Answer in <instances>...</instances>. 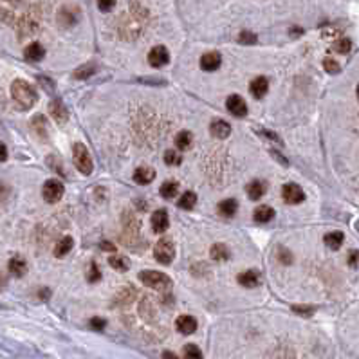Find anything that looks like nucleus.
<instances>
[{"label":"nucleus","instance_id":"nucleus-1","mask_svg":"<svg viewBox=\"0 0 359 359\" xmlns=\"http://www.w3.org/2000/svg\"><path fill=\"white\" fill-rule=\"evenodd\" d=\"M11 98L15 100V103L22 110H27L38 101V92L31 83H27L26 79H15L11 83Z\"/></svg>","mask_w":359,"mask_h":359},{"label":"nucleus","instance_id":"nucleus-2","mask_svg":"<svg viewBox=\"0 0 359 359\" xmlns=\"http://www.w3.org/2000/svg\"><path fill=\"white\" fill-rule=\"evenodd\" d=\"M139 280L143 282L144 286L155 290H170L172 289V280L164 273L159 271H141L139 273Z\"/></svg>","mask_w":359,"mask_h":359},{"label":"nucleus","instance_id":"nucleus-3","mask_svg":"<svg viewBox=\"0 0 359 359\" xmlns=\"http://www.w3.org/2000/svg\"><path fill=\"white\" fill-rule=\"evenodd\" d=\"M72 159H74V166L81 172L83 175H90L92 170H94V163H92V157H90L89 150L83 143H76L72 146Z\"/></svg>","mask_w":359,"mask_h":359},{"label":"nucleus","instance_id":"nucleus-4","mask_svg":"<svg viewBox=\"0 0 359 359\" xmlns=\"http://www.w3.org/2000/svg\"><path fill=\"white\" fill-rule=\"evenodd\" d=\"M64 193H65V186L58 179H49L43 182L42 197L47 204H56V202H60Z\"/></svg>","mask_w":359,"mask_h":359},{"label":"nucleus","instance_id":"nucleus-5","mask_svg":"<svg viewBox=\"0 0 359 359\" xmlns=\"http://www.w3.org/2000/svg\"><path fill=\"white\" fill-rule=\"evenodd\" d=\"M153 256L157 260L159 264L168 265L174 262L175 258V246L170 238H161L157 244H155V249H153Z\"/></svg>","mask_w":359,"mask_h":359},{"label":"nucleus","instance_id":"nucleus-6","mask_svg":"<svg viewBox=\"0 0 359 359\" xmlns=\"http://www.w3.org/2000/svg\"><path fill=\"white\" fill-rule=\"evenodd\" d=\"M282 197L287 204H300V202L305 201V193L301 190L300 186L294 184V182H289V184L284 186L282 190Z\"/></svg>","mask_w":359,"mask_h":359},{"label":"nucleus","instance_id":"nucleus-7","mask_svg":"<svg viewBox=\"0 0 359 359\" xmlns=\"http://www.w3.org/2000/svg\"><path fill=\"white\" fill-rule=\"evenodd\" d=\"M49 114H51V117H54V121L58 125H65L69 119V110L62 100H53L49 103Z\"/></svg>","mask_w":359,"mask_h":359},{"label":"nucleus","instance_id":"nucleus-8","mask_svg":"<svg viewBox=\"0 0 359 359\" xmlns=\"http://www.w3.org/2000/svg\"><path fill=\"white\" fill-rule=\"evenodd\" d=\"M170 60V53L168 49L163 47V45H155V47L148 53V62H150V65L152 67H164V65L168 64Z\"/></svg>","mask_w":359,"mask_h":359},{"label":"nucleus","instance_id":"nucleus-9","mask_svg":"<svg viewBox=\"0 0 359 359\" xmlns=\"http://www.w3.org/2000/svg\"><path fill=\"white\" fill-rule=\"evenodd\" d=\"M226 105H227V110L231 112L235 117H246L248 116V105H246V101H244L238 94L229 96L227 101H226Z\"/></svg>","mask_w":359,"mask_h":359},{"label":"nucleus","instance_id":"nucleus-10","mask_svg":"<svg viewBox=\"0 0 359 359\" xmlns=\"http://www.w3.org/2000/svg\"><path fill=\"white\" fill-rule=\"evenodd\" d=\"M150 222H152L153 233H164L170 226V216L164 210H157V212H153Z\"/></svg>","mask_w":359,"mask_h":359},{"label":"nucleus","instance_id":"nucleus-11","mask_svg":"<svg viewBox=\"0 0 359 359\" xmlns=\"http://www.w3.org/2000/svg\"><path fill=\"white\" fill-rule=\"evenodd\" d=\"M238 284L242 287H248V289H254L262 284V276L258 271H244L238 275Z\"/></svg>","mask_w":359,"mask_h":359},{"label":"nucleus","instance_id":"nucleus-12","mask_svg":"<svg viewBox=\"0 0 359 359\" xmlns=\"http://www.w3.org/2000/svg\"><path fill=\"white\" fill-rule=\"evenodd\" d=\"M220 64H222L220 54L215 53V51H212V53H206L201 58V69L208 71V72H213V71H216L218 67H220Z\"/></svg>","mask_w":359,"mask_h":359},{"label":"nucleus","instance_id":"nucleus-13","mask_svg":"<svg viewBox=\"0 0 359 359\" xmlns=\"http://www.w3.org/2000/svg\"><path fill=\"white\" fill-rule=\"evenodd\" d=\"M175 327H177V330L180 334L190 336V334H193L197 330V320L191 316H179L177 322H175Z\"/></svg>","mask_w":359,"mask_h":359},{"label":"nucleus","instance_id":"nucleus-14","mask_svg":"<svg viewBox=\"0 0 359 359\" xmlns=\"http://www.w3.org/2000/svg\"><path fill=\"white\" fill-rule=\"evenodd\" d=\"M249 90H251V94H253L256 100H260V98H264V96L267 94V90H269V81H267V78H264V76H258V78H254L253 81H251Z\"/></svg>","mask_w":359,"mask_h":359},{"label":"nucleus","instance_id":"nucleus-15","mask_svg":"<svg viewBox=\"0 0 359 359\" xmlns=\"http://www.w3.org/2000/svg\"><path fill=\"white\" fill-rule=\"evenodd\" d=\"M210 132H212L213 138L226 139V138H229V134H231V127H229V123L224 121V119H215V121L210 125Z\"/></svg>","mask_w":359,"mask_h":359},{"label":"nucleus","instance_id":"nucleus-16","mask_svg":"<svg viewBox=\"0 0 359 359\" xmlns=\"http://www.w3.org/2000/svg\"><path fill=\"white\" fill-rule=\"evenodd\" d=\"M24 56H26V60H29V62H40V60H43V56H45V49H43L42 43L33 42L26 47Z\"/></svg>","mask_w":359,"mask_h":359},{"label":"nucleus","instance_id":"nucleus-17","mask_svg":"<svg viewBox=\"0 0 359 359\" xmlns=\"http://www.w3.org/2000/svg\"><path fill=\"white\" fill-rule=\"evenodd\" d=\"M155 179V172H153V168H150V166H141V168H138L136 172H134V180L138 182V184H150L152 180Z\"/></svg>","mask_w":359,"mask_h":359},{"label":"nucleus","instance_id":"nucleus-18","mask_svg":"<svg viewBox=\"0 0 359 359\" xmlns=\"http://www.w3.org/2000/svg\"><path fill=\"white\" fill-rule=\"evenodd\" d=\"M210 256L215 262H226L231 256V251H229V248H227L226 244H213L212 251H210Z\"/></svg>","mask_w":359,"mask_h":359},{"label":"nucleus","instance_id":"nucleus-19","mask_svg":"<svg viewBox=\"0 0 359 359\" xmlns=\"http://www.w3.org/2000/svg\"><path fill=\"white\" fill-rule=\"evenodd\" d=\"M9 273L13 276H16V278H22V276L27 273V264L26 260L20 258V256H13V258L9 260Z\"/></svg>","mask_w":359,"mask_h":359},{"label":"nucleus","instance_id":"nucleus-20","mask_svg":"<svg viewBox=\"0 0 359 359\" xmlns=\"http://www.w3.org/2000/svg\"><path fill=\"white\" fill-rule=\"evenodd\" d=\"M265 188H267L265 182H262V180H253V182L248 184V197L251 201H258V199H262L265 195Z\"/></svg>","mask_w":359,"mask_h":359},{"label":"nucleus","instance_id":"nucleus-21","mask_svg":"<svg viewBox=\"0 0 359 359\" xmlns=\"http://www.w3.org/2000/svg\"><path fill=\"white\" fill-rule=\"evenodd\" d=\"M238 210V202L235 199H226L218 204V215L224 216V218H231Z\"/></svg>","mask_w":359,"mask_h":359},{"label":"nucleus","instance_id":"nucleus-22","mask_svg":"<svg viewBox=\"0 0 359 359\" xmlns=\"http://www.w3.org/2000/svg\"><path fill=\"white\" fill-rule=\"evenodd\" d=\"M72 248H74L72 237L60 238L58 244H56V248H54V256H56V258H62V256H65V254H69Z\"/></svg>","mask_w":359,"mask_h":359},{"label":"nucleus","instance_id":"nucleus-23","mask_svg":"<svg viewBox=\"0 0 359 359\" xmlns=\"http://www.w3.org/2000/svg\"><path fill=\"white\" fill-rule=\"evenodd\" d=\"M58 20L62 22L65 27H71L72 24H76V20H78V9H74V7H64V9L60 11Z\"/></svg>","mask_w":359,"mask_h":359},{"label":"nucleus","instance_id":"nucleus-24","mask_svg":"<svg viewBox=\"0 0 359 359\" xmlns=\"http://www.w3.org/2000/svg\"><path fill=\"white\" fill-rule=\"evenodd\" d=\"M254 220L256 222H262V224H265V222H269V220H273L275 218V210L271 206H258L256 210H254Z\"/></svg>","mask_w":359,"mask_h":359},{"label":"nucleus","instance_id":"nucleus-25","mask_svg":"<svg viewBox=\"0 0 359 359\" xmlns=\"http://www.w3.org/2000/svg\"><path fill=\"white\" fill-rule=\"evenodd\" d=\"M345 237L341 231H330L325 235V238H323V242H325V246L330 249H339L341 248V244H343Z\"/></svg>","mask_w":359,"mask_h":359},{"label":"nucleus","instance_id":"nucleus-26","mask_svg":"<svg viewBox=\"0 0 359 359\" xmlns=\"http://www.w3.org/2000/svg\"><path fill=\"white\" fill-rule=\"evenodd\" d=\"M31 128L40 136V138H45L47 136V123H45V117L43 116H35L31 119Z\"/></svg>","mask_w":359,"mask_h":359},{"label":"nucleus","instance_id":"nucleus-27","mask_svg":"<svg viewBox=\"0 0 359 359\" xmlns=\"http://www.w3.org/2000/svg\"><path fill=\"white\" fill-rule=\"evenodd\" d=\"M96 64H85V65H81V67H78V69L72 72V76L76 79H87V78H90L92 74H96Z\"/></svg>","mask_w":359,"mask_h":359},{"label":"nucleus","instance_id":"nucleus-28","mask_svg":"<svg viewBox=\"0 0 359 359\" xmlns=\"http://www.w3.org/2000/svg\"><path fill=\"white\" fill-rule=\"evenodd\" d=\"M161 197H164V199H175V195L179 193V184L177 182H174V180H168V182H164L163 186H161Z\"/></svg>","mask_w":359,"mask_h":359},{"label":"nucleus","instance_id":"nucleus-29","mask_svg":"<svg viewBox=\"0 0 359 359\" xmlns=\"http://www.w3.org/2000/svg\"><path fill=\"white\" fill-rule=\"evenodd\" d=\"M191 143H193V138H191L190 132H186V130H182V132L177 134V138H175V146L179 148V150H188V148L191 146Z\"/></svg>","mask_w":359,"mask_h":359},{"label":"nucleus","instance_id":"nucleus-30","mask_svg":"<svg viewBox=\"0 0 359 359\" xmlns=\"http://www.w3.org/2000/svg\"><path fill=\"white\" fill-rule=\"evenodd\" d=\"M110 265L114 267V269L117 271H128V267H130V262H128L127 256H121V254H114V256H110Z\"/></svg>","mask_w":359,"mask_h":359},{"label":"nucleus","instance_id":"nucleus-31","mask_svg":"<svg viewBox=\"0 0 359 359\" xmlns=\"http://www.w3.org/2000/svg\"><path fill=\"white\" fill-rule=\"evenodd\" d=\"M197 202V195L193 193V191H186V193H182V197L179 199V206L182 208V210H191V208L195 206Z\"/></svg>","mask_w":359,"mask_h":359},{"label":"nucleus","instance_id":"nucleus-32","mask_svg":"<svg viewBox=\"0 0 359 359\" xmlns=\"http://www.w3.org/2000/svg\"><path fill=\"white\" fill-rule=\"evenodd\" d=\"M182 354L186 359H202V350L197 345H184Z\"/></svg>","mask_w":359,"mask_h":359},{"label":"nucleus","instance_id":"nucleus-33","mask_svg":"<svg viewBox=\"0 0 359 359\" xmlns=\"http://www.w3.org/2000/svg\"><path fill=\"white\" fill-rule=\"evenodd\" d=\"M238 42L242 43V45H254V43L258 42V38L251 31H242L238 35Z\"/></svg>","mask_w":359,"mask_h":359},{"label":"nucleus","instance_id":"nucleus-34","mask_svg":"<svg viewBox=\"0 0 359 359\" xmlns=\"http://www.w3.org/2000/svg\"><path fill=\"white\" fill-rule=\"evenodd\" d=\"M350 47H352V42H350L349 38H341V40H338V42L334 43V51L339 54H347L350 51Z\"/></svg>","mask_w":359,"mask_h":359},{"label":"nucleus","instance_id":"nucleus-35","mask_svg":"<svg viewBox=\"0 0 359 359\" xmlns=\"http://www.w3.org/2000/svg\"><path fill=\"white\" fill-rule=\"evenodd\" d=\"M323 67H325V71H327L328 74H338L339 71H341L339 64L336 62V60H332V58H325V60H323Z\"/></svg>","mask_w":359,"mask_h":359},{"label":"nucleus","instance_id":"nucleus-36","mask_svg":"<svg viewBox=\"0 0 359 359\" xmlns=\"http://www.w3.org/2000/svg\"><path fill=\"white\" fill-rule=\"evenodd\" d=\"M164 161H166L168 166H177V164H180V155L175 150H168L164 153Z\"/></svg>","mask_w":359,"mask_h":359},{"label":"nucleus","instance_id":"nucleus-37","mask_svg":"<svg viewBox=\"0 0 359 359\" xmlns=\"http://www.w3.org/2000/svg\"><path fill=\"white\" fill-rule=\"evenodd\" d=\"M101 278V273L100 269H98V265H96V262H90L89 264V273H87V280L89 282H98Z\"/></svg>","mask_w":359,"mask_h":359},{"label":"nucleus","instance_id":"nucleus-38","mask_svg":"<svg viewBox=\"0 0 359 359\" xmlns=\"http://www.w3.org/2000/svg\"><path fill=\"white\" fill-rule=\"evenodd\" d=\"M256 132H258L260 136H264V138H267V139H269V141H273V143H278V144H280V146H282V144H284V143H282V139L278 138V136H276L275 132H271V130H267V128H258Z\"/></svg>","mask_w":359,"mask_h":359},{"label":"nucleus","instance_id":"nucleus-39","mask_svg":"<svg viewBox=\"0 0 359 359\" xmlns=\"http://www.w3.org/2000/svg\"><path fill=\"white\" fill-rule=\"evenodd\" d=\"M292 311L296 314H300V316H312L314 314V307L311 305H294L292 307Z\"/></svg>","mask_w":359,"mask_h":359},{"label":"nucleus","instance_id":"nucleus-40","mask_svg":"<svg viewBox=\"0 0 359 359\" xmlns=\"http://www.w3.org/2000/svg\"><path fill=\"white\" fill-rule=\"evenodd\" d=\"M278 260H280L282 264H290L292 262V254L286 248H280L278 249Z\"/></svg>","mask_w":359,"mask_h":359},{"label":"nucleus","instance_id":"nucleus-41","mask_svg":"<svg viewBox=\"0 0 359 359\" xmlns=\"http://www.w3.org/2000/svg\"><path fill=\"white\" fill-rule=\"evenodd\" d=\"M105 325H107V322L103 318H92V320H90V328H92V330H98V332H100V330L105 328Z\"/></svg>","mask_w":359,"mask_h":359},{"label":"nucleus","instance_id":"nucleus-42","mask_svg":"<svg viewBox=\"0 0 359 359\" xmlns=\"http://www.w3.org/2000/svg\"><path fill=\"white\" fill-rule=\"evenodd\" d=\"M114 5H116V0H98V7L101 11H110L114 9Z\"/></svg>","mask_w":359,"mask_h":359},{"label":"nucleus","instance_id":"nucleus-43","mask_svg":"<svg viewBox=\"0 0 359 359\" xmlns=\"http://www.w3.org/2000/svg\"><path fill=\"white\" fill-rule=\"evenodd\" d=\"M5 159H7V146L0 141V163H4Z\"/></svg>","mask_w":359,"mask_h":359},{"label":"nucleus","instance_id":"nucleus-44","mask_svg":"<svg viewBox=\"0 0 359 359\" xmlns=\"http://www.w3.org/2000/svg\"><path fill=\"white\" fill-rule=\"evenodd\" d=\"M358 258H359V253H350V256H349V264H350V265H356V264H358Z\"/></svg>","mask_w":359,"mask_h":359},{"label":"nucleus","instance_id":"nucleus-45","mask_svg":"<svg viewBox=\"0 0 359 359\" xmlns=\"http://www.w3.org/2000/svg\"><path fill=\"white\" fill-rule=\"evenodd\" d=\"M163 359H179V356H175L174 352L166 350V352H163Z\"/></svg>","mask_w":359,"mask_h":359},{"label":"nucleus","instance_id":"nucleus-46","mask_svg":"<svg viewBox=\"0 0 359 359\" xmlns=\"http://www.w3.org/2000/svg\"><path fill=\"white\" fill-rule=\"evenodd\" d=\"M101 249H105V251H114V246L110 242H101Z\"/></svg>","mask_w":359,"mask_h":359},{"label":"nucleus","instance_id":"nucleus-47","mask_svg":"<svg viewBox=\"0 0 359 359\" xmlns=\"http://www.w3.org/2000/svg\"><path fill=\"white\" fill-rule=\"evenodd\" d=\"M40 298H42V300H47V298H49V289H42V292H40Z\"/></svg>","mask_w":359,"mask_h":359},{"label":"nucleus","instance_id":"nucleus-48","mask_svg":"<svg viewBox=\"0 0 359 359\" xmlns=\"http://www.w3.org/2000/svg\"><path fill=\"white\" fill-rule=\"evenodd\" d=\"M356 92H358V100H359V85H358V90H356Z\"/></svg>","mask_w":359,"mask_h":359}]
</instances>
